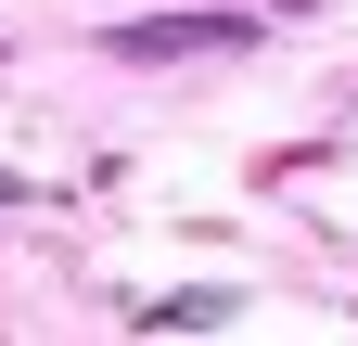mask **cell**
<instances>
[{"instance_id": "1", "label": "cell", "mask_w": 358, "mask_h": 346, "mask_svg": "<svg viewBox=\"0 0 358 346\" xmlns=\"http://www.w3.org/2000/svg\"><path fill=\"white\" fill-rule=\"evenodd\" d=\"M231 39H243V13H166V26H115V52H231Z\"/></svg>"}]
</instances>
